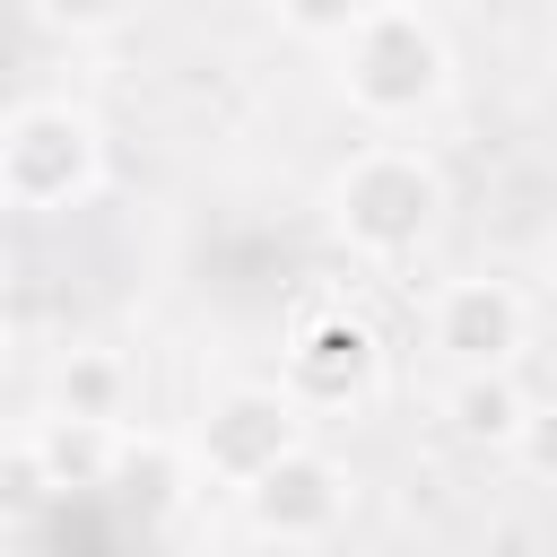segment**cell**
<instances>
[{
	"instance_id": "cell-1",
	"label": "cell",
	"mask_w": 557,
	"mask_h": 557,
	"mask_svg": "<svg viewBox=\"0 0 557 557\" xmlns=\"http://www.w3.org/2000/svg\"><path fill=\"white\" fill-rule=\"evenodd\" d=\"M435 218H444V174H435L418 148H366V157H348L339 183H331V226H339V244L366 252V261L418 252V244L435 235Z\"/></svg>"
},
{
	"instance_id": "cell-2",
	"label": "cell",
	"mask_w": 557,
	"mask_h": 557,
	"mask_svg": "<svg viewBox=\"0 0 557 557\" xmlns=\"http://www.w3.org/2000/svg\"><path fill=\"white\" fill-rule=\"evenodd\" d=\"M348 52H339V87H348V104L357 113H374V122H409V113H426L435 96H444V35L426 26V17H409V9H374L357 35H339Z\"/></svg>"
},
{
	"instance_id": "cell-3",
	"label": "cell",
	"mask_w": 557,
	"mask_h": 557,
	"mask_svg": "<svg viewBox=\"0 0 557 557\" xmlns=\"http://www.w3.org/2000/svg\"><path fill=\"white\" fill-rule=\"evenodd\" d=\"M104 174V139L78 104H17L0 122V200L9 209H70Z\"/></svg>"
},
{
	"instance_id": "cell-4",
	"label": "cell",
	"mask_w": 557,
	"mask_h": 557,
	"mask_svg": "<svg viewBox=\"0 0 557 557\" xmlns=\"http://www.w3.org/2000/svg\"><path fill=\"white\" fill-rule=\"evenodd\" d=\"M305 444V409L278 392V383H226L209 409H200V426H191V461L218 479V487H252L261 470H278L287 453Z\"/></svg>"
},
{
	"instance_id": "cell-5",
	"label": "cell",
	"mask_w": 557,
	"mask_h": 557,
	"mask_svg": "<svg viewBox=\"0 0 557 557\" xmlns=\"http://www.w3.org/2000/svg\"><path fill=\"white\" fill-rule=\"evenodd\" d=\"M374 374H383V348H374V331H366L357 313H313V322H296V339H287V357H278V392H287L296 409H348V400L374 392Z\"/></svg>"
},
{
	"instance_id": "cell-6",
	"label": "cell",
	"mask_w": 557,
	"mask_h": 557,
	"mask_svg": "<svg viewBox=\"0 0 557 557\" xmlns=\"http://www.w3.org/2000/svg\"><path fill=\"white\" fill-rule=\"evenodd\" d=\"M339 513H348V470H339L331 453H313V444H296L278 470H261V479L244 487V522H252L261 540H287V548L331 540Z\"/></svg>"
},
{
	"instance_id": "cell-7",
	"label": "cell",
	"mask_w": 557,
	"mask_h": 557,
	"mask_svg": "<svg viewBox=\"0 0 557 557\" xmlns=\"http://www.w3.org/2000/svg\"><path fill=\"white\" fill-rule=\"evenodd\" d=\"M426 331H435V348L461 374H505L522 357V339H531V313H522V296L505 278H453L435 296V322Z\"/></svg>"
},
{
	"instance_id": "cell-8",
	"label": "cell",
	"mask_w": 557,
	"mask_h": 557,
	"mask_svg": "<svg viewBox=\"0 0 557 557\" xmlns=\"http://www.w3.org/2000/svg\"><path fill=\"white\" fill-rule=\"evenodd\" d=\"M35 453H44V470H52L61 496H96V487H113V470H122L131 444L104 418H44L35 426Z\"/></svg>"
},
{
	"instance_id": "cell-9",
	"label": "cell",
	"mask_w": 557,
	"mask_h": 557,
	"mask_svg": "<svg viewBox=\"0 0 557 557\" xmlns=\"http://www.w3.org/2000/svg\"><path fill=\"white\" fill-rule=\"evenodd\" d=\"M122 400H131V366L113 348H70L52 366V418H104L113 426Z\"/></svg>"
},
{
	"instance_id": "cell-10",
	"label": "cell",
	"mask_w": 557,
	"mask_h": 557,
	"mask_svg": "<svg viewBox=\"0 0 557 557\" xmlns=\"http://www.w3.org/2000/svg\"><path fill=\"white\" fill-rule=\"evenodd\" d=\"M522 409H531V400L513 392V374H461V383L444 392V418H453L461 444H513Z\"/></svg>"
},
{
	"instance_id": "cell-11",
	"label": "cell",
	"mask_w": 557,
	"mask_h": 557,
	"mask_svg": "<svg viewBox=\"0 0 557 557\" xmlns=\"http://www.w3.org/2000/svg\"><path fill=\"white\" fill-rule=\"evenodd\" d=\"M52 505H61V487H52L44 453L35 444H0V522H35Z\"/></svg>"
},
{
	"instance_id": "cell-12",
	"label": "cell",
	"mask_w": 557,
	"mask_h": 557,
	"mask_svg": "<svg viewBox=\"0 0 557 557\" xmlns=\"http://www.w3.org/2000/svg\"><path fill=\"white\" fill-rule=\"evenodd\" d=\"M113 479H131V496H139V513H174V496H183V487H174L183 470H174V453H165V444H131Z\"/></svg>"
},
{
	"instance_id": "cell-13",
	"label": "cell",
	"mask_w": 557,
	"mask_h": 557,
	"mask_svg": "<svg viewBox=\"0 0 557 557\" xmlns=\"http://www.w3.org/2000/svg\"><path fill=\"white\" fill-rule=\"evenodd\" d=\"M540 487H557V400H531L522 409V426H513V444H505Z\"/></svg>"
},
{
	"instance_id": "cell-14",
	"label": "cell",
	"mask_w": 557,
	"mask_h": 557,
	"mask_svg": "<svg viewBox=\"0 0 557 557\" xmlns=\"http://www.w3.org/2000/svg\"><path fill=\"white\" fill-rule=\"evenodd\" d=\"M35 17L52 35H113L131 17V0H35Z\"/></svg>"
},
{
	"instance_id": "cell-15",
	"label": "cell",
	"mask_w": 557,
	"mask_h": 557,
	"mask_svg": "<svg viewBox=\"0 0 557 557\" xmlns=\"http://www.w3.org/2000/svg\"><path fill=\"white\" fill-rule=\"evenodd\" d=\"M278 17L296 35H357L374 17V0H278Z\"/></svg>"
},
{
	"instance_id": "cell-16",
	"label": "cell",
	"mask_w": 557,
	"mask_h": 557,
	"mask_svg": "<svg viewBox=\"0 0 557 557\" xmlns=\"http://www.w3.org/2000/svg\"><path fill=\"white\" fill-rule=\"evenodd\" d=\"M374 9H409V17H426V9H435V0H374Z\"/></svg>"
},
{
	"instance_id": "cell-17",
	"label": "cell",
	"mask_w": 557,
	"mask_h": 557,
	"mask_svg": "<svg viewBox=\"0 0 557 557\" xmlns=\"http://www.w3.org/2000/svg\"><path fill=\"white\" fill-rule=\"evenodd\" d=\"M0 348H9V339H0Z\"/></svg>"
}]
</instances>
